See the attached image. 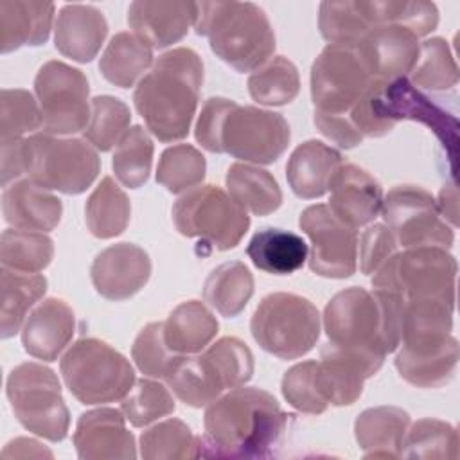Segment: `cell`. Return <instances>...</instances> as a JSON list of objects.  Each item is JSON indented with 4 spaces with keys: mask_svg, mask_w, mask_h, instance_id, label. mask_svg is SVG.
I'll use <instances>...</instances> for the list:
<instances>
[{
    "mask_svg": "<svg viewBox=\"0 0 460 460\" xmlns=\"http://www.w3.org/2000/svg\"><path fill=\"white\" fill-rule=\"evenodd\" d=\"M289 417L270 392L255 386H235L212 401L205 411L201 456H273Z\"/></svg>",
    "mask_w": 460,
    "mask_h": 460,
    "instance_id": "6da1fadb",
    "label": "cell"
},
{
    "mask_svg": "<svg viewBox=\"0 0 460 460\" xmlns=\"http://www.w3.org/2000/svg\"><path fill=\"white\" fill-rule=\"evenodd\" d=\"M201 83L203 61L189 47L158 56L138 81L133 93L135 108L160 142H174L189 135Z\"/></svg>",
    "mask_w": 460,
    "mask_h": 460,
    "instance_id": "7a4b0ae2",
    "label": "cell"
},
{
    "mask_svg": "<svg viewBox=\"0 0 460 460\" xmlns=\"http://www.w3.org/2000/svg\"><path fill=\"white\" fill-rule=\"evenodd\" d=\"M323 327L329 343L381 368L385 356L401 343L402 302L381 289L352 286L327 302Z\"/></svg>",
    "mask_w": 460,
    "mask_h": 460,
    "instance_id": "3957f363",
    "label": "cell"
},
{
    "mask_svg": "<svg viewBox=\"0 0 460 460\" xmlns=\"http://www.w3.org/2000/svg\"><path fill=\"white\" fill-rule=\"evenodd\" d=\"M194 129L207 151L253 164L277 162L291 138L289 124L280 113L241 106L226 97L207 99Z\"/></svg>",
    "mask_w": 460,
    "mask_h": 460,
    "instance_id": "277c9868",
    "label": "cell"
},
{
    "mask_svg": "<svg viewBox=\"0 0 460 460\" xmlns=\"http://www.w3.org/2000/svg\"><path fill=\"white\" fill-rule=\"evenodd\" d=\"M194 29L207 36L212 52L237 72H253L275 50L266 13L252 2H198Z\"/></svg>",
    "mask_w": 460,
    "mask_h": 460,
    "instance_id": "5b68a950",
    "label": "cell"
},
{
    "mask_svg": "<svg viewBox=\"0 0 460 460\" xmlns=\"http://www.w3.org/2000/svg\"><path fill=\"white\" fill-rule=\"evenodd\" d=\"M456 259L438 246L395 252L374 273L372 286L402 302H444L455 305Z\"/></svg>",
    "mask_w": 460,
    "mask_h": 460,
    "instance_id": "8992f818",
    "label": "cell"
},
{
    "mask_svg": "<svg viewBox=\"0 0 460 460\" xmlns=\"http://www.w3.org/2000/svg\"><path fill=\"white\" fill-rule=\"evenodd\" d=\"M63 379L83 404H104L124 399L135 385L131 363L106 341L77 340L61 358Z\"/></svg>",
    "mask_w": 460,
    "mask_h": 460,
    "instance_id": "52a82bcc",
    "label": "cell"
},
{
    "mask_svg": "<svg viewBox=\"0 0 460 460\" xmlns=\"http://www.w3.org/2000/svg\"><path fill=\"white\" fill-rule=\"evenodd\" d=\"M25 174L34 183L63 194H81L97 178V149L83 138L36 133L23 138Z\"/></svg>",
    "mask_w": 460,
    "mask_h": 460,
    "instance_id": "ba28073f",
    "label": "cell"
},
{
    "mask_svg": "<svg viewBox=\"0 0 460 460\" xmlns=\"http://www.w3.org/2000/svg\"><path fill=\"white\" fill-rule=\"evenodd\" d=\"M253 340L280 359L307 354L320 338V313L313 302L295 293H271L261 300L252 322Z\"/></svg>",
    "mask_w": 460,
    "mask_h": 460,
    "instance_id": "9c48e42d",
    "label": "cell"
},
{
    "mask_svg": "<svg viewBox=\"0 0 460 460\" xmlns=\"http://www.w3.org/2000/svg\"><path fill=\"white\" fill-rule=\"evenodd\" d=\"M5 392L14 417L25 429L50 442L66 437L70 413L52 368L32 361L20 363L11 370Z\"/></svg>",
    "mask_w": 460,
    "mask_h": 460,
    "instance_id": "30bf717a",
    "label": "cell"
},
{
    "mask_svg": "<svg viewBox=\"0 0 460 460\" xmlns=\"http://www.w3.org/2000/svg\"><path fill=\"white\" fill-rule=\"evenodd\" d=\"M172 221L185 237H199L212 250L235 248L250 228V216L221 187L201 185L172 205Z\"/></svg>",
    "mask_w": 460,
    "mask_h": 460,
    "instance_id": "8fae6325",
    "label": "cell"
},
{
    "mask_svg": "<svg viewBox=\"0 0 460 460\" xmlns=\"http://www.w3.org/2000/svg\"><path fill=\"white\" fill-rule=\"evenodd\" d=\"M374 79L354 45L329 43L311 66L314 113L349 117Z\"/></svg>",
    "mask_w": 460,
    "mask_h": 460,
    "instance_id": "7c38bea8",
    "label": "cell"
},
{
    "mask_svg": "<svg viewBox=\"0 0 460 460\" xmlns=\"http://www.w3.org/2000/svg\"><path fill=\"white\" fill-rule=\"evenodd\" d=\"M43 129L49 135H70L86 129L92 115L86 75L63 61L52 59L40 66L34 79Z\"/></svg>",
    "mask_w": 460,
    "mask_h": 460,
    "instance_id": "4fadbf2b",
    "label": "cell"
},
{
    "mask_svg": "<svg viewBox=\"0 0 460 460\" xmlns=\"http://www.w3.org/2000/svg\"><path fill=\"white\" fill-rule=\"evenodd\" d=\"M383 219L392 230L397 246L449 248L455 241L453 228L440 216L431 192L417 185H397L383 198Z\"/></svg>",
    "mask_w": 460,
    "mask_h": 460,
    "instance_id": "5bb4252c",
    "label": "cell"
},
{
    "mask_svg": "<svg viewBox=\"0 0 460 460\" xmlns=\"http://www.w3.org/2000/svg\"><path fill=\"white\" fill-rule=\"evenodd\" d=\"M300 228L309 235L313 248L309 268L320 277L347 279L358 264V234L334 216L329 205L307 207L298 219Z\"/></svg>",
    "mask_w": 460,
    "mask_h": 460,
    "instance_id": "9a60e30c",
    "label": "cell"
},
{
    "mask_svg": "<svg viewBox=\"0 0 460 460\" xmlns=\"http://www.w3.org/2000/svg\"><path fill=\"white\" fill-rule=\"evenodd\" d=\"M395 356L399 376L419 388L447 385L458 363V341L451 332L404 336Z\"/></svg>",
    "mask_w": 460,
    "mask_h": 460,
    "instance_id": "2e32d148",
    "label": "cell"
},
{
    "mask_svg": "<svg viewBox=\"0 0 460 460\" xmlns=\"http://www.w3.org/2000/svg\"><path fill=\"white\" fill-rule=\"evenodd\" d=\"M147 252L133 243H117L104 248L92 262L90 277L95 291L108 300H128L151 277Z\"/></svg>",
    "mask_w": 460,
    "mask_h": 460,
    "instance_id": "e0dca14e",
    "label": "cell"
},
{
    "mask_svg": "<svg viewBox=\"0 0 460 460\" xmlns=\"http://www.w3.org/2000/svg\"><path fill=\"white\" fill-rule=\"evenodd\" d=\"M74 446L81 460H133L137 446L122 410L97 408L81 413Z\"/></svg>",
    "mask_w": 460,
    "mask_h": 460,
    "instance_id": "ac0fdd59",
    "label": "cell"
},
{
    "mask_svg": "<svg viewBox=\"0 0 460 460\" xmlns=\"http://www.w3.org/2000/svg\"><path fill=\"white\" fill-rule=\"evenodd\" d=\"M376 79L406 77L419 58V38L402 25L385 23L372 27L354 43Z\"/></svg>",
    "mask_w": 460,
    "mask_h": 460,
    "instance_id": "d6986e66",
    "label": "cell"
},
{
    "mask_svg": "<svg viewBox=\"0 0 460 460\" xmlns=\"http://www.w3.org/2000/svg\"><path fill=\"white\" fill-rule=\"evenodd\" d=\"M196 11L198 2L137 0L129 4L128 23L151 49H165L189 32Z\"/></svg>",
    "mask_w": 460,
    "mask_h": 460,
    "instance_id": "ffe728a7",
    "label": "cell"
},
{
    "mask_svg": "<svg viewBox=\"0 0 460 460\" xmlns=\"http://www.w3.org/2000/svg\"><path fill=\"white\" fill-rule=\"evenodd\" d=\"M329 208L352 228L372 223L383 207V187L365 169L341 164L331 183Z\"/></svg>",
    "mask_w": 460,
    "mask_h": 460,
    "instance_id": "44dd1931",
    "label": "cell"
},
{
    "mask_svg": "<svg viewBox=\"0 0 460 460\" xmlns=\"http://www.w3.org/2000/svg\"><path fill=\"white\" fill-rule=\"evenodd\" d=\"M75 331V314L61 298H45L25 320L22 345L32 358L56 361Z\"/></svg>",
    "mask_w": 460,
    "mask_h": 460,
    "instance_id": "7402d4cb",
    "label": "cell"
},
{
    "mask_svg": "<svg viewBox=\"0 0 460 460\" xmlns=\"http://www.w3.org/2000/svg\"><path fill=\"white\" fill-rule=\"evenodd\" d=\"M377 370V365L327 343L318 361L320 390L329 404L350 406L363 394L365 379L372 377Z\"/></svg>",
    "mask_w": 460,
    "mask_h": 460,
    "instance_id": "603a6c76",
    "label": "cell"
},
{
    "mask_svg": "<svg viewBox=\"0 0 460 460\" xmlns=\"http://www.w3.org/2000/svg\"><path fill=\"white\" fill-rule=\"evenodd\" d=\"M108 34V22L104 14L86 4H66L61 7L56 25H54V41L56 49L77 61H92Z\"/></svg>",
    "mask_w": 460,
    "mask_h": 460,
    "instance_id": "cb8c5ba5",
    "label": "cell"
},
{
    "mask_svg": "<svg viewBox=\"0 0 460 460\" xmlns=\"http://www.w3.org/2000/svg\"><path fill=\"white\" fill-rule=\"evenodd\" d=\"M2 210L4 219L14 228L50 232L61 221L63 203L49 189L23 178L4 189Z\"/></svg>",
    "mask_w": 460,
    "mask_h": 460,
    "instance_id": "d4e9b609",
    "label": "cell"
},
{
    "mask_svg": "<svg viewBox=\"0 0 460 460\" xmlns=\"http://www.w3.org/2000/svg\"><path fill=\"white\" fill-rule=\"evenodd\" d=\"M341 164L340 151L320 140H307L291 153L286 178L295 196L314 199L329 192Z\"/></svg>",
    "mask_w": 460,
    "mask_h": 460,
    "instance_id": "484cf974",
    "label": "cell"
},
{
    "mask_svg": "<svg viewBox=\"0 0 460 460\" xmlns=\"http://www.w3.org/2000/svg\"><path fill=\"white\" fill-rule=\"evenodd\" d=\"M52 2L0 0V52L43 45L52 29Z\"/></svg>",
    "mask_w": 460,
    "mask_h": 460,
    "instance_id": "4316f807",
    "label": "cell"
},
{
    "mask_svg": "<svg viewBox=\"0 0 460 460\" xmlns=\"http://www.w3.org/2000/svg\"><path fill=\"white\" fill-rule=\"evenodd\" d=\"M410 415L397 406H376L361 411L354 422L356 440L365 458H399Z\"/></svg>",
    "mask_w": 460,
    "mask_h": 460,
    "instance_id": "83f0119b",
    "label": "cell"
},
{
    "mask_svg": "<svg viewBox=\"0 0 460 460\" xmlns=\"http://www.w3.org/2000/svg\"><path fill=\"white\" fill-rule=\"evenodd\" d=\"M217 329L210 309L199 300H189L171 311L164 322V338L174 354L187 356L201 352L216 338Z\"/></svg>",
    "mask_w": 460,
    "mask_h": 460,
    "instance_id": "f1b7e54d",
    "label": "cell"
},
{
    "mask_svg": "<svg viewBox=\"0 0 460 460\" xmlns=\"http://www.w3.org/2000/svg\"><path fill=\"white\" fill-rule=\"evenodd\" d=\"M246 253L255 268L271 275H289L304 266L309 248L289 230L264 228L252 237Z\"/></svg>",
    "mask_w": 460,
    "mask_h": 460,
    "instance_id": "f546056e",
    "label": "cell"
},
{
    "mask_svg": "<svg viewBox=\"0 0 460 460\" xmlns=\"http://www.w3.org/2000/svg\"><path fill=\"white\" fill-rule=\"evenodd\" d=\"M228 196L253 216H268L282 205V190L266 169L235 162L226 171Z\"/></svg>",
    "mask_w": 460,
    "mask_h": 460,
    "instance_id": "4dcf8cb0",
    "label": "cell"
},
{
    "mask_svg": "<svg viewBox=\"0 0 460 460\" xmlns=\"http://www.w3.org/2000/svg\"><path fill=\"white\" fill-rule=\"evenodd\" d=\"M47 279L40 273H25L2 266L0 273V336H14L27 311L45 295Z\"/></svg>",
    "mask_w": 460,
    "mask_h": 460,
    "instance_id": "1f68e13d",
    "label": "cell"
},
{
    "mask_svg": "<svg viewBox=\"0 0 460 460\" xmlns=\"http://www.w3.org/2000/svg\"><path fill=\"white\" fill-rule=\"evenodd\" d=\"M164 379L172 394L192 408L210 404L225 390L205 354L180 356Z\"/></svg>",
    "mask_w": 460,
    "mask_h": 460,
    "instance_id": "d6a6232c",
    "label": "cell"
},
{
    "mask_svg": "<svg viewBox=\"0 0 460 460\" xmlns=\"http://www.w3.org/2000/svg\"><path fill=\"white\" fill-rule=\"evenodd\" d=\"M153 65V49L133 32H117L104 49L99 70L115 86L129 88Z\"/></svg>",
    "mask_w": 460,
    "mask_h": 460,
    "instance_id": "836d02e7",
    "label": "cell"
},
{
    "mask_svg": "<svg viewBox=\"0 0 460 460\" xmlns=\"http://www.w3.org/2000/svg\"><path fill=\"white\" fill-rule=\"evenodd\" d=\"M253 295V275L241 261H230L207 277L203 286L205 302L214 307L221 316H237Z\"/></svg>",
    "mask_w": 460,
    "mask_h": 460,
    "instance_id": "e575fe53",
    "label": "cell"
},
{
    "mask_svg": "<svg viewBox=\"0 0 460 460\" xmlns=\"http://www.w3.org/2000/svg\"><path fill=\"white\" fill-rule=\"evenodd\" d=\"M86 226L99 239L120 235L131 217V203L111 176H104L93 189L84 207Z\"/></svg>",
    "mask_w": 460,
    "mask_h": 460,
    "instance_id": "d590c367",
    "label": "cell"
},
{
    "mask_svg": "<svg viewBox=\"0 0 460 460\" xmlns=\"http://www.w3.org/2000/svg\"><path fill=\"white\" fill-rule=\"evenodd\" d=\"M140 456L146 460H183L201 456V437L180 419H167L140 435Z\"/></svg>",
    "mask_w": 460,
    "mask_h": 460,
    "instance_id": "8d00e7d4",
    "label": "cell"
},
{
    "mask_svg": "<svg viewBox=\"0 0 460 460\" xmlns=\"http://www.w3.org/2000/svg\"><path fill=\"white\" fill-rule=\"evenodd\" d=\"M318 27L329 43L354 45L372 27L367 0H327L320 4Z\"/></svg>",
    "mask_w": 460,
    "mask_h": 460,
    "instance_id": "74e56055",
    "label": "cell"
},
{
    "mask_svg": "<svg viewBox=\"0 0 460 460\" xmlns=\"http://www.w3.org/2000/svg\"><path fill=\"white\" fill-rule=\"evenodd\" d=\"M248 92L264 106L289 104L300 92V75L293 61L284 56L270 58L248 77Z\"/></svg>",
    "mask_w": 460,
    "mask_h": 460,
    "instance_id": "f35d334b",
    "label": "cell"
},
{
    "mask_svg": "<svg viewBox=\"0 0 460 460\" xmlns=\"http://www.w3.org/2000/svg\"><path fill=\"white\" fill-rule=\"evenodd\" d=\"M54 257V241L45 232L7 228L2 232L0 261L4 268L25 273L45 270Z\"/></svg>",
    "mask_w": 460,
    "mask_h": 460,
    "instance_id": "ab89813d",
    "label": "cell"
},
{
    "mask_svg": "<svg viewBox=\"0 0 460 460\" xmlns=\"http://www.w3.org/2000/svg\"><path fill=\"white\" fill-rule=\"evenodd\" d=\"M458 431L446 420L420 419L410 431H406L401 456L402 458H451L456 460L460 455Z\"/></svg>",
    "mask_w": 460,
    "mask_h": 460,
    "instance_id": "60d3db41",
    "label": "cell"
},
{
    "mask_svg": "<svg viewBox=\"0 0 460 460\" xmlns=\"http://www.w3.org/2000/svg\"><path fill=\"white\" fill-rule=\"evenodd\" d=\"M458 83V66L449 43L444 38H431L420 43L419 58L411 68V84L444 92Z\"/></svg>",
    "mask_w": 460,
    "mask_h": 460,
    "instance_id": "b9f144b4",
    "label": "cell"
},
{
    "mask_svg": "<svg viewBox=\"0 0 460 460\" xmlns=\"http://www.w3.org/2000/svg\"><path fill=\"white\" fill-rule=\"evenodd\" d=\"M153 140L142 126H133L117 144L113 153V172L117 180L128 189L142 187L153 165Z\"/></svg>",
    "mask_w": 460,
    "mask_h": 460,
    "instance_id": "7bdbcfd3",
    "label": "cell"
},
{
    "mask_svg": "<svg viewBox=\"0 0 460 460\" xmlns=\"http://www.w3.org/2000/svg\"><path fill=\"white\" fill-rule=\"evenodd\" d=\"M205 156L190 144L167 147L158 160L156 181L172 194L194 189L205 178Z\"/></svg>",
    "mask_w": 460,
    "mask_h": 460,
    "instance_id": "ee69618b",
    "label": "cell"
},
{
    "mask_svg": "<svg viewBox=\"0 0 460 460\" xmlns=\"http://www.w3.org/2000/svg\"><path fill=\"white\" fill-rule=\"evenodd\" d=\"M129 122V108L120 99L97 95L92 99V115L84 129V138L97 151H110L128 133Z\"/></svg>",
    "mask_w": 460,
    "mask_h": 460,
    "instance_id": "f6af8a7d",
    "label": "cell"
},
{
    "mask_svg": "<svg viewBox=\"0 0 460 460\" xmlns=\"http://www.w3.org/2000/svg\"><path fill=\"white\" fill-rule=\"evenodd\" d=\"M367 9L376 25L395 23L410 29L420 36H428L438 25V9L433 2L417 0H372L367 2Z\"/></svg>",
    "mask_w": 460,
    "mask_h": 460,
    "instance_id": "bcb514c9",
    "label": "cell"
},
{
    "mask_svg": "<svg viewBox=\"0 0 460 460\" xmlns=\"http://www.w3.org/2000/svg\"><path fill=\"white\" fill-rule=\"evenodd\" d=\"M174 408L176 404L171 392L151 379H138L120 404L126 420L135 428H144L160 417L172 413Z\"/></svg>",
    "mask_w": 460,
    "mask_h": 460,
    "instance_id": "7dc6e473",
    "label": "cell"
},
{
    "mask_svg": "<svg viewBox=\"0 0 460 460\" xmlns=\"http://www.w3.org/2000/svg\"><path fill=\"white\" fill-rule=\"evenodd\" d=\"M203 354L212 363L225 390L241 386L253 376V354L239 338L225 336Z\"/></svg>",
    "mask_w": 460,
    "mask_h": 460,
    "instance_id": "c3c4849f",
    "label": "cell"
},
{
    "mask_svg": "<svg viewBox=\"0 0 460 460\" xmlns=\"http://www.w3.org/2000/svg\"><path fill=\"white\" fill-rule=\"evenodd\" d=\"M43 126L41 110L31 92L22 88H4L0 93V138H22Z\"/></svg>",
    "mask_w": 460,
    "mask_h": 460,
    "instance_id": "681fc988",
    "label": "cell"
},
{
    "mask_svg": "<svg viewBox=\"0 0 460 460\" xmlns=\"http://www.w3.org/2000/svg\"><path fill=\"white\" fill-rule=\"evenodd\" d=\"M280 390L284 399L302 413L320 415L329 408L318 383V361L311 359L293 365L284 374Z\"/></svg>",
    "mask_w": 460,
    "mask_h": 460,
    "instance_id": "f907efd6",
    "label": "cell"
},
{
    "mask_svg": "<svg viewBox=\"0 0 460 460\" xmlns=\"http://www.w3.org/2000/svg\"><path fill=\"white\" fill-rule=\"evenodd\" d=\"M131 356L138 370L151 377H165L180 358L165 343L164 322H151L137 334Z\"/></svg>",
    "mask_w": 460,
    "mask_h": 460,
    "instance_id": "816d5d0a",
    "label": "cell"
},
{
    "mask_svg": "<svg viewBox=\"0 0 460 460\" xmlns=\"http://www.w3.org/2000/svg\"><path fill=\"white\" fill-rule=\"evenodd\" d=\"M397 252V241L385 223H376L361 235V271L374 275L376 270Z\"/></svg>",
    "mask_w": 460,
    "mask_h": 460,
    "instance_id": "f5cc1de1",
    "label": "cell"
},
{
    "mask_svg": "<svg viewBox=\"0 0 460 460\" xmlns=\"http://www.w3.org/2000/svg\"><path fill=\"white\" fill-rule=\"evenodd\" d=\"M314 124L322 135L338 144L343 149H352L363 142L359 131L352 126L349 117H334L314 113Z\"/></svg>",
    "mask_w": 460,
    "mask_h": 460,
    "instance_id": "db71d44e",
    "label": "cell"
},
{
    "mask_svg": "<svg viewBox=\"0 0 460 460\" xmlns=\"http://www.w3.org/2000/svg\"><path fill=\"white\" fill-rule=\"evenodd\" d=\"M25 174L23 162V138L4 140L2 142V185L7 187Z\"/></svg>",
    "mask_w": 460,
    "mask_h": 460,
    "instance_id": "11a10c76",
    "label": "cell"
},
{
    "mask_svg": "<svg viewBox=\"0 0 460 460\" xmlns=\"http://www.w3.org/2000/svg\"><path fill=\"white\" fill-rule=\"evenodd\" d=\"M11 456H22V458L49 456V458H52V453L49 449H45L38 440L20 437V438L11 440L2 451V458H11Z\"/></svg>",
    "mask_w": 460,
    "mask_h": 460,
    "instance_id": "9f6ffc18",
    "label": "cell"
},
{
    "mask_svg": "<svg viewBox=\"0 0 460 460\" xmlns=\"http://www.w3.org/2000/svg\"><path fill=\"white\" fill-rule=\"evenodd\" d=\"M437 208H438L440 216L447 223H451V226L458 225V192H456L455 181H451L440 189L438 198H437Z\"/></svg>",
    "mask_w": 460,
    "mask_h": 460,
    "instance_id": "6f0895ef",
    "label": "cell"
}]
</instances>
